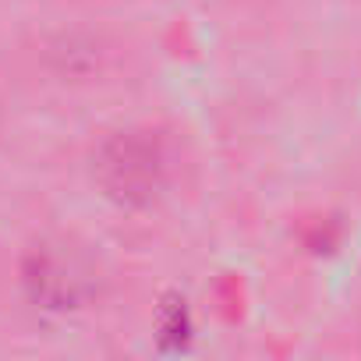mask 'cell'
Listing matches in <instances>:
<instances>
[{"instance_id": "1", "label": "cell", "mask_w": 361, "mask_h": 361, "mask_svg": "<svg viewBox=\"0 0 361 361\" xmlns=\"http://www.w3.org/2000/svg\"><path fill=\"white\" fill-rule=\"evenodd\" d=\"M180 177V152L159 124H128L92 149L96 188L124 209L159 206Z\"/></svg>"}, {"instance_id": "2", "label": "cell", "mask_w": 361, "mask_h": 361, "mask_svg": "<svg viewBox=\"0 0 361 361\" xmlns=\"http://www.w3.org/2000/svg\"><path fill=\"white\" fill-rule=\"evenodd\" d=\"M22 287L43 312H78L99 290L96 262L68 241H39L22 259Z\"/></svg>"}]
</instances>
